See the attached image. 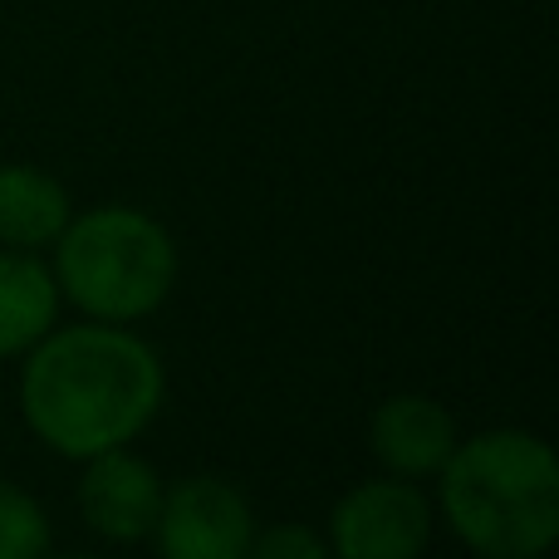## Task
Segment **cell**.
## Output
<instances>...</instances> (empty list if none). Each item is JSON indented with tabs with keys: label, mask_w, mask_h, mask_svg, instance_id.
<instances>
[{
	"label": "cell",
	"mask_w": 559,
	"mask_h": 559,
	"mask_svg": "<svg viewBox=\"0 0 559 559\" xmlns=\"http://www.w3.org/2000/svg\"><path fill=\"white\" fill-rule=\"evenodd\" d=\"M163 476L153 462H143L128 447L98 452L84 462L79 476V511H84L88 531H98L114 545H138L153 535L157 511H163Z\"/></svg>",
	"instance_id": "6"
},
{
	"label": "cell",
	"mask_w": 559,
	"mask_h": 559,
	"mask_svg": "<svg viewBox=\"0 0 559 559\" xmlns=\"http://www.w3.org/2000/svg\"><path fill=\"white\" fill-rule=\"evenodd\" d=\"M432 545V501L417 481L378 476L338 496L329 515V555L334 559H423Z\"/></svg>",
	"instance_id": "4"
},
{
	"label": "cell",
	"mask_w": 559,
	"mask_h": 559,
	"mask_svg": "<svg viewBox=\"0 0 559 559\" xmlns=\"http://www.w3.org/2000/svg\"><path fill=\"white\" fill-rule=\"evenodd\" d=\"M241 559H334V555H329V540L314 525L289 521V525H265V531L255 525Z\"/></svg>",
	"instance_id": "11"
},
{
	"label": "cell",
	"mask_w": 559,
	"mask_h": 559,
	"mask_svg": "<svg viewBox=\"0 0 559 559\" xmlns=\"http://www.w3.org/2000/svg\"><path fill=\"white\" fill-rule=\"evenodd\" d=\"M55 285L98 324H138L173 295L177 241L138 206H88L55 241Z\"/></svg>",
	"instance_id": "3"
},
{
	"label": "cell",
	"mask_w": 559,
	"mask_h": 559,
	"mask_svg": "<svg viewBox=\"0 0 559 559\" xmlns=\"http://www.w3.org/2000/svg\"><path fill=\"white\" fill-rule=\"evenodd\" d=\"M49 515L25 486L0 481V559H45Z\"/></svg>",
	"instance_id": "10"
},
{
	"label": "cell",
	"mask_w": 559,
	"mask_h": 559,
	"mask_svg": "<svg viewBox=\"0 0 559 559\" xmlns=\"http://www.w3.org/2000/svg\"><path fill=\"white\" fill-rule=\"evenodd\" d=\"M49 559V555H45ZM55 559H94V555H55Z\"/></svg>",
	"instance_id": "12"
},
{
	"label": "cell",
	"mask_w": 559,
	"mask_h": 559,
	"mask_svg": "<svg viewBox=\"0 0 559 559\" xmlns=\"http://www.w3.org/2000/svg\"><path fill=\"white\" fill-rule=\"evenodd\" d=\"M74 216L64 182L35 163L0 167V246L5 251H45Z\"/></svg>",
	"instance_id": "8"
},
{
	"label": "cell",
	"mask_w": 559,
	"mask_h": 559,
	"mask_svg": "<svg viewBox=\"0 0 559 559\" xmlns=\"http://www.w3.org/2000/svg\"><path fill=\"white\" fill-rule=\"evenodd\" d=\"M368 447H373L378 466L403 481H423L437 476L442 462L456 447V423L437 397L427 393H393L373 407L368 423Z\"/></svg>",
	"instance_id": "7"
},
{
	"label": "cell",
	"mask_w": 559,
	"mask_h": 559,
	"mask_svg": "<svg viewBox=\"0 0 559 559\" xmlns=\"http://www.w3.org/2000/svg\"><path fill=\"white\" fill-rule=\"evenodd\" d=\"M255 535L246 491L226 476H182L163 491V511L147 540L163 559H241Z\"/></svg>",
	"instance_id": "5"
},
{
	"label": "cell",
	"mask_w": 559,
	"mask_h": 559,
	"mask_svg": "<svg viewBox=\"0 0 559 559\" xmlns=\"http://www.w3.org/2000/svg\"><path fill=\"white\" fill-rule=\"evenodd\" d=\"M447 531L476 559H545L559 540V456L525 427H491L442 462Z\"/></svg>",
	"instance_id": "2"
},
{
	"label": "cell",
	"mask_w": 559,
	"mask_h": 559,
	"mask_svg": "<svg viewBox=\"0 0 559 559\" xmlns=\"http://www.w3.org/2000/svg\"><path fill=\"white\" fill-rule=\"evenodd\" d=\"M59 285L39 255L0 251V358H20L55 329Z\"/></svg>",
	"instance_id": "9"
},
{
	"label": "cell",
	"mask_w": 559,
	"mask_h": 559,
	"mask_svg": "<svg viewBox=\"0 0 559 559\" xmlns=\"http://www.w3.org/2000/svg\"><path fill=\"white\" fill-rule=\"evenodd\" d=\"M167 397L163 358L128 324L49 329L25 354L20 413L29 432L64 462H88L114 447H133L153 427Z\"/></svg>",
	"instance_id": "1"
}]
</instances>
